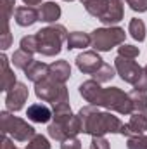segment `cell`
Segmentation results:
<instances>
[{
	"label": "cell",
	"instance_id": "cell-1",
	"mask_svg": "<svg viewBox=\"0 0 147 149\" xmlns=\"http://www.w3.org/2000/svg\"><path fill=\"white\" fill-rule=\"evenodd\" d=\"M81 121V132L92 137H104L106 134H121L123 121L106 111H99L97 106H85L78 111Z\"/></svg>",
	"mask_w": 147,
	"mask_h": 149
},
{
	"label": "cell",
	"instance_id": "cell-2",
	"mask_svg": "<svg viewBox=\"0 0 147 149\" xmlns=\"http://www.w3.org/2000/svg\"><path fill=\"white\" fill-rule=\"evenodd\" d=\"M68 30L62 24H52L47 28H42L40 31L35 33L37 37V45L38 52L43 56H57L62 49V43L68 42Z\"/></svg>",
	"mask_w": 147,
	"mask_h": 149
},
{
	"label": "cell",
	"instance_id": "cell-3",
	"mask_svg": "<svg viewBox=\"0 0 147 149\" xmlns=\"http://www.w3.org/2000/svg\"><path fill=\"white\" fill-rule=\"evenodd\" d=\"M95 106L99 108H106L109 111L119 113V114H132L133 113V102L130 94H125L121 88L118 87H109V88H102L99 94V99L95 102Z\"/></svg>",
	"mask_w": 147,
	"mask_h": 149
},
{
	"label": "cell",
	"instance_id": "cell-4",
	"mask_svg": "<svg viewBox=\"0 0 147 149\" xmlns=\"http://www.w3.org/2000/svg\"><path fill=\"white\" fill-rule=\"evenodd\" d=\"M0 130H2V134L10 135L17 142H28L37 135L35 128L28 121L14 116L10 111L0 113Z\"/></svg>",
	"mask_w": 147,
	"mask_h": 149
},
{
	"label": "cell",
	"instance_id": "cell-5",
	"mask_svg": "<svg viewBox=\"0 0 147 149\" xmlns=\"http://www.w3.org/2000/svg\"><path fill=\"white\" fill-rule=\"evenodd\" d=\"M52 123L49 125V135L59 142L69 139V137H76L81 132V121L80 116L68 113V114H54L52 116Z\"/></svg>",
	"mask_w": 147,
	"mask_h": 149
},
{
	"label": "cell",
	"instance_id": "cell-6",
	"mask_svg": "<svg viewBox=\"0 0 147 149\" xmlns=\"http://www.w3.org/2000/svg\"><path fill=\"white\" fill-rule=\"evenodd\" d=\"M125 30L123 28H118V26H107V28H97L92 31V47L97 50V52H107L112 47L116 45H121L125 43Z\"/></svg>",
	"mask_w": 147,
	"mask_h": 149
},
{
	"label": "cell",
	"instance_id": "cell-7",
	"mask_svg": "<svg viewBox=\"0 0 147 149\" xmlns=\"http://www.w3.org/2000/svg\"><path fill=\"white\" fill-rule=\"evenodd\" d=\"M35 94H37L38 99H42L43 102H50V104L69 101L66 83H59L57 80H54L50 76H47L42 81L35 83Z\"/></svg>",
	"mask_w": 147,
	"mask_h": 149
},
{
	"label": "cell",
	"instance_id": "cell-8",
	"mask_svg": "<svg viewBox=\"0 0 147 149\" xmlns=\"http://www.w3.org/2000/svg\"><path fill=\"white\" fill-rule=\"evenodd\" d=\"M114 68H116V73L121 76V80L130 85H135L140 80V76L144 74V68H140L133 59H128L123 56H116Z\"/></svg>",
	"mask_w": 147,
	"mask_h": 149
},
{
	"label": "cell",
	"instance_id": "cell-9",
	"mask_svg": "<svg viewBox=\"0 0 147 149\" xmlns=\"http://www.w3.org/2000/svg\"><path fill=\"white\" fill-rule=\"evenodd\" d=\"M28 87L21 81H17L10 90H7L5 94V106H7V111L10 113H17L24 108V102L28 101Z\"/></svg>",
	"mask_w": 147,
	"mask_h": 149
},
{
	"label": "cell",
	"instance_id": "cell-10",
	"mask_svg": "<svg viewBox=\"0 0 147 149\" xmlns=\"http://www.w3.org/2000/svg\"><path fill=\"white\" fill-rule=\"evenodd\" d=\"M104 61L102 57L95 52V50H87V52H81L78 57H76V68L85 74H94L97 73L101 68H102Z\"/></svg>",
	"mask_w": 147,
	"mask_h": 149
},
{
	"label": "cell",
	"instance_id": "cell-11",
	"mask_svg": "<svg viewBox=\"0 0 147 149\" xmlns=\"http://www.w3.org/2000/svg\"><path fill=\"white\" fill-rule=\"evenodd\" d=\"M147 130V114L140 111H133L130 114V121L121 128V135L125 137H135V135H142Z\"/></svg>",
	"mask_w": 147,
	"mask_h": 149
},
{
	"label": "cell",
	"instance_id": "cell-12",
	"mask_svg": "<svg viewBox=\"0 0 147 149\" xmlns=\"http://www.w3.org/2000/svg\"><path fill=\"white\" fill-rule=\"evenodd\" d=\"M125 16V7H123V0H107L106 2V9L102 12V16L99 17V21L106 26H112L116 23H119Z\"/></svg>",
	"mask_w": 147,
	"mask_h": 149
},
{
	"label": "cell",
	"instance_id": "cell-13",
	"mask_svg": "<svg viewBox=\"0 0 147 149\" xmlns=\"http://www.w3.org/2000/svg\"><path fill=\"white\" fill-rule=\"evenodd\" d=\"M14 19L19 26L26 28V26H31L35 24L38 19V9L35 7H30V5H23V7H17L16 12H14Z\"/></svg>",
	"mask_w": 147,
	"mask_h": 149
},
{
	"label": "cell",
	"instance_id": "cell-14",
	"mask_svg": "<svg viewBox=\"0 0 147 149\" xmlns=\"http://www.w3.org/2000/svg\"><path fill=\"white\" fill-rule=\"evenodd\" d=\"M0 66H2V71H0L2 73L0 74V90L2 92H7V90H10L17 83V80H16L14 71L9 68V59H7L5 54L0 56Z\"/></svg>",
	"mask_w": 147,
	"mask_h": 149
},
{
	"label": "cell",
	"instance_id": "cell-15",
	"mask_svg": "<svg viewBox=\"0 0 147 149\" xmlns=\"http://www.w3.org/2000/svg\"><path fill=\"white\" fill-rule=\"evenodd\" d=\"M101 90H102V87H101V83L95 81V80H87V81H83V83L80 85V94H81V97H83L87 102H90V106H95Z\"/></svg>",
	"mask_w": 147,
	"mask_h": 149
},
{
	"label": "cell",
	"instance_id": "cell-16",
	"mask_svg": "<svg viewBox=\"0 0 147 149\" xmlns=\"http://www.w3.org/2000/svg\"><path fill=\"white\" fill-rule=\"evenodd\" d=\"M26 116H28V120H31L35 123H47V121H50V118L54 116V113L50 111L49 106L37 102V104H31L28 108Z\"/></svg>",
	"mask_w": 147,
	"mask_h": 149
},
{
	"label": "cell",
	"instance_id": "cell-17",
	"mask_svg": "<svg viewBox=\"0 0 147 149\" xmlns=\"http://www.w3.org/2000/svg\"><path fill=\"white\" fill-rule=\"evenodd\" d=\"M49 76L57 80L59 83H66L71 76V66L68 61L61 59V61H55L50 64V70H49Z\"/></svg>",
	"mask_w": 147,
	"mask_h": 149
},
{
	"label": "cell",
	"instance_id": "cell-18",
	"mask_svg": "<svg viewBox=\"0 0 147 149\" xmlns=\"http://www.w3.org/2000/svg\"><path fill=\"white\" fill-rule=\"evenodd\" d=\"M61 17V7L55 2H45L38 7V19L43 23H55Z\"/></svg>",
	"mask_w": 147,
	"mask_h": 149
},
{
	"label": "cell",
	"instance_id": "cell-19",
	"mask_svg": "<svg viewBox=\"0 0 147 149\" xmlns=\"http://www.w3.org/2000/svg\"><path fill=\"white\" fill-rule=\"evenodd\" d=\"M49 70H50V64H45V63H40V61H33L30 64V68L24 71L26 78L33 83H38L42 81L43 78L49 76Z\"/></svg>",
	"mask_w": 147,
	"mask_h": 149
},
{
	"label": "cell",
	"instance_id": "cell-20",
	"mask_svg": "<svg viewBox=\"0 0 147 149\" xmlns=\"http://www.w3.org/2000/svg\"><path fill=\"white\" fill-rule=\"evenodd\" d=\"M68 49H85L92 43V38L88 37L87 33L81 31H73L68 35Z\"/></svg>",
	"mask_w": 147,
	"mask_h": 149
},
{
	"label": "cell",
	"instance_id": "cell-21",
	"mask_svg": "<svg viewBox=\"0 0 147 149\" xmlns=\"http://www.w3.org/2000/svg\"><path fill=\"white\" fill-rule=\"evenodd\" d=\"M33 61H35V59H33V56H31V54H28V52H24V50H21V49H19V50H16V52H14V56H12V64H14L17 70H23V71H26Z\"/></svg>",
	"mask_w": 147,
	"mask_h": 149
},
{
	"label": "cell",
	"instance_id": "cell-22",
	"mask_svg": "<svg viewBox=\"0 0 147 149\" xmlns=\"http://www.w3.org/2000/svg\"><path fill=\"white\" fill-rule=\"evenodd\" d=\"M128 33L137 42H144L146 40V24H144V21L139 19V17H133L130 21V24H128Z\"/></svg>",
	"mask_w": 147,
	"mask_h": 149
},
{
	"label": "cell",
	"instance_id": "cell-23",
	"mask_svg": "<svg viewBox=\"0 0 147 149\" xmlns=\"http://www.w3.org/2000/svg\"><path fill=\"white\" fill-rule=\"evenodd\" d=\"M128 94H130L132 102H133V111H140V113H146L147 114V92L133 88Z\"/></svg>",
	"mask_w": 147,
	"mask_h": 149
},
{
	"label": "cell",
	"instance_id": "cell-24",
	"mask_svg": "<svg viewBox=\"0 0 147 149\" xmlns=\"http://www.w3.org/2000/svg\"><path fill=\"white\" fill-rule=\"evenodd\" d=\"M114 74H116V68H112L111 64L104 63L102 68L94 74V80L99 81V83H106V81H111V80L114 78Z\"/></svg>",
	"mask_w": 147,
	"mask_h": 149
},
{
	"label": "cell",
	"instance_id": "cell-25",
	"mask_svg": "<svg viewBox=\"0 0 147 149\" xmlns=\"http://www.w3.org/2000/svg\"><path fill=\"white\" fill-rule=\"evenodd\" d=\"M19 47H21V50H24V52H28V54H35L38 52V45H37V37L35 35H28V37H23L21 38V42H19Z\"/></svg>",
	"mask_w": 147,
	"mask_h": 149
},
{
	"label": "cell",
	"instance_id": "cell-26",
	"mask_svg": "<svg viewBox=\"0 0 147 149\" xmlns=\"http://www.w3.org/2000/svg\"><path fill=\"white\" fill-rule=\"evenodd\" d=\"M139 54H140V50L135 45L121 43V47H118V56H123V57H128V59H135V57H139Z\"/></svg>",
	"mask_w": 147,
	"mask_h": 149
},
{
	"label": "cell",
	"instance_id": "cell-27",
	"mask_svg": "<svg viewBox=\"0 0 147 149\" xmlns=\"http://www.w3.org/2000/svg\"><path fill=\"white\" fill-rule=\"evenodd\" d=\"M24 149H50V144H49V141L43 135L37 134L31 141H28V146Z\"/></svg>",
	"mask_w": 147,
	"mask_h": 149
},
{
	"label": "cell",
	"instance_id": "cell-28",
	"mask_svg": "<svg viewBox=\"0 0 147 149\" xmlns=\"http://www.w3.org/2000/svg\"><path fill=\"white\" fill-rule=\"evenodd\" d=\"M128 149H147V135H135V137H128L126 142Z\"/></svg>",
	"mask_w": 147,
	"mask_h": 149
},
{
	"label": "cell",
	"instance_id": "cell-29",
	"mask_svg": "<svg viewBox=\"0 0 147 149\" xmlns=\"http://www.w3.org/2000/svg\"><path fill=\"white\" fill-rule=\"evenodd\" d=\"M0 2H2V19H3V23H9L10 16L16 12L14 10L16 0H0Z\"/></svg>",
	"mask_w": 147,
	"mask_h": 149
},
{
	"label": "cell",
	"instance_id": "cell-30",
	"mask_svg": "<svg viewBox=\"0 0 147 149\" xmlns=\"http://www.w3.org/2000/svg\"><path fill=\"white\" fill-rule=\"evenodd\" d=\"M10 42H12V37H10L9 23H3V31H2V37H0V47H2V50H7L10 47Z\"/></svg>",
	"mask_w": 147,
	"mask_h": 149
},
{
	"label": "cell",
	"instance_id": "cell-31",
	"mask_svg": "<svg viewBox=\"0 0 147 149\" xmlns=\"http://www.w3.org/2000/svg\"><path fill=\"white\" fill-rule=\"evenodd\" d=\"M90 149H111L109 141H107V139H104V137H92Z\"/></svg>",
	"mask_w": 147,
	"mask_h": 149
},
{
	"label": "cell",
	"instance_id": "cell-32",
	"mask_svg": "<svg viewBox=\"0 0 147 149\" xmlns=\"http://www.w3.org/2000/svg\"><path fill=\"white\" fill-rule=\"evenodd\" d=\"M126 3L135 12H146L147 10V0H126Z\"/></svg>",
	"mask_w": 147,
	"mask_h": 149
},
{
	"label": "cell",
	"instance_id": "cell-33",
	"mask_svg": "<svg viewBox=\"0 0 147 149\" xmlns=\"http://www.w3.org/2000/svg\"><path fill=\"white\" fill-rule=\"evenodd\" d=\"M61 149H81V141L76 137H69L61 142Z\"/></svg>",
	"mask_w": 147,
	"mask_h": 149
},
{
	"label": "cell",
	"instance_id": "cell-34",
	"mask_svg": "<svg viewBox=\"0 0 147 149\" xmlns=\"http://www.w3.org/2000/svg\"><path fill=\"white\" fill-rule=\"evenodd\" d=\"M0 142H2V146H0V149H16V146H14V142L5 135V134H2V137H0Z\"/></svg>",
	"mask_w": 147,
	"mask_h": 149
},
{
	"label": "cell",
	"instance_id": "cell-35",
	"mask_svg": "<svg viewBox=\"0 0 147 149\" xmlns=\"http://www.w3.org/2000/svg\"><path fill=\"white\" fill-rule=\"evenodd\" d=\"M26 5H30V7H33V5H38V3H42V0H23Z\"/></svg>",
	"mask_w": 147,
	"mask_h": 149
},
{
	"label": "cell",
	"instance_id": "cell-36",
	"mask_svg": "<svg viewBox=\"0 0 147 149\" xmlns=\"http://www.w3.org/2000/svg\"><path fill=\"white\" fill-rule=\"evenodd\" d=\"M144 74H146V76H147V64H146V66H144Z\"/></svg>",
	"mask_w": 147,
	"mask_h": 149
},
{
	"label": "cell",
	"instance_id": "cell-37",
	"mask_svg": "<svg viewBox=\"0 0 147 149\" xmlns=\"http://www.w3.org/2000/svg\"><path fill=\"white\" fill-rule=\"evenodd\" d=\"M66 2H73V0H66Z\"/></svg>",
	"mask_w": 147,
	"mask_h": 149
}]
</instances>
